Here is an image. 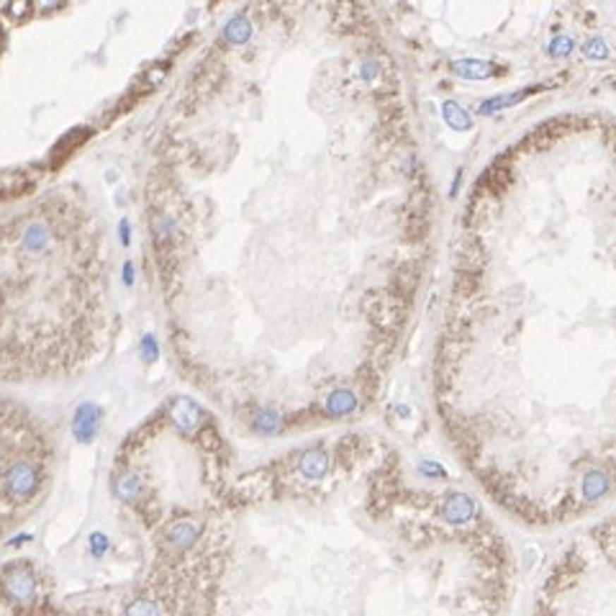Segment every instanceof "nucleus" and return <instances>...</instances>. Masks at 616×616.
I'll return each instance as SVG.
<instances>
[{"mask_svg": "<svg viewBox=\"0 0 616 616\" xmlns=\"http://www.w3.org/2000/svg\"><path fill=\"white\" fill-rule=\"evenodd\" d=\"M3 588H6V593L11 601L16 603H31L36 596V575L31 573L29 567H13V570H8L6 578H3Z\"/></svg>", "mask_w": 616, "mask_h": 616, "instance_id": "2", "label": "nucleus"}, {"mask_svg": "<svg viewBox=\"0 0 616 616\" xmlns=\"http://www.w3.org/2000/svg\"><path fill=\"white\" fill-rule=\"evenodd\" d=\"M195 537H198V526L191 524V521H175L167 529V545L172 550H188L195 542Z\"/></svg>", "mask_w": 616, "mask_h": 616, "instance_id": "6", "label": "nucleus"}, {"mask_svg": "<svg viewBox=\"0 0 616 616\" xmlns=\"http://www.w3.org/2000/svg\"><path fill=\"white\" fill-rule=\"evenodd\" d=\"M0 457H3V454H0Z\"/></svg>", "mask_w": 616, "mask_h": 616, "instance_id": "18", "label": "nucleus"}, {"mask_svg": "<svg viewBox=\"0 0 616 616\" xmlns=\"http://www.w3.org/2000/svg\"><path fill=\"white\" fill-rule=\"evenodd\" d=\"M92 547H95V552H100V547H106L103 534H92Z\"/></svg>", "mask_w": 616, "mask_h": 616, "instance_id": "16", "label": "nucleus"}, {"mask_svg": "<svg viewBox=\"0 0 616 616\" xmlns=\"http://www.w3.org/2000/svg\"><path fill=\"white\" fill-rule=\"evenodd\" d=\"M352 406H354V398L349 396L347 390H337L332 396V401H329V411H334V413H347Z\"/></svg>", "mask_w": 616, "mask_h": 616, "instance_id": "12", "label": "nucleus"}, {"mask_svg": "<svg viewBox=\"0 0 616 616\" xmlns=\"http://www.w3.org/2000/svg\"><path fill=\"white\" fill-rule=\"evenodd\" d=\"M126 616H162L159 614V606L155 601H149V598H139L128 606Z\"/></svg>", "mask_w": 616, "mask_h": 616, "instance_id": "10", "label": "nucleus"}, {"mask_svg": "<svg viewBox=\"0 0 616 616\" xmlns=\"http://www.w3.org/2000/svg\"><path fill=\"white\" fill-rule=\"evenodd\" d=\"M445 119H447V123H452L454 128H468L470 126L468 116L462 114L457 103H445Z\"/></svg>", "mask_w": 616, "mask_h": 616, "instance_id": "11", "label": "nucleus"}, {"mask_svg": "<svg viewBox=\"0 0 616 616\" xmlns=\"http://www.w3.org/2000/svg\"><path fill=\"white\" fill-rule=\"evenodd\" d=\"M172 418H175V424L183 429V432H191L193 426L200 421V409L193 401L188 398H177L175 404H172Z\"/></svg>", "mask_w": 616, "mask_h": 616, "instance_id": "4", "label": "nucleus"}, {"mask_svg": "<svg viewBox=\"0 0 616 616\" xmlns=\"http://www.w3.org/2000/svg\"><path fill=\"white\" fill-rule=\"evenodd\" d=\"M326 468H329V457H326L324 449H308V452L301 454V462H298L301 475L311 478V481L321 478L326 473Z\"/></svg>", "mask_w": 616, "mask_h": 616, "instance_id": "5", "label": "nucleus"}, {"mask_svg": "<svg viewBox=\"0 0 616 616\" xmlns=\"http://www.w3.org/2000/svg\"><path fill=\"white\" fill-rule=\"evenodd\" d=\"M98 424H100V409L92 404H85L78 409V416H75V437L80 442H90L98 432Z\"/></svg>", "mask_w": 616, "mask_h": 616, "instance_id": "3", "label": "nucleus"}, {"mask_svg": "<svg viewBox=\"0 0 616 616\" xmlns=\"http://www.w3.org/2000/svg\"><path fill=\"white\" fill-rule=\"evenodd\" d=\"M247 36H249V26L241 18H236V21L229 23V29H227V39L229 42H234V44H241V42H247Z\"/></svg>", "mask_w": 616, "mask_h": 616, "instance_id": "13", "label": "nucleus"}, {"mask_svg": "<svg viewBox=\"0 0 616 616\" xmlns=\"http://www.w3.org/2000/svg\"><path fill=\"white\" fill-rule=\"evenodd\" d=\"M570 49H573V44L567 36H560L557 42H552V54H567Z\"/></svg>", "mask_w": 616, "mask_h": 616, "instance_id": "15", "label": "nucleus"}, {"mask_svg": "<svg viewBox=\"0 0 616 616\" xmlns=\"http://www.w3.org/2000/svg\"><path fill=\"white\" fill-rule=\"evenodd\" d=\"M583 49H586L588 57H606V47H603L601 39H591V42H588Z\"/></svg>", "mask_w": 616, "mask_h": 616, "instance_id": "14", "label": "nucleus"}, {"mask_svg": "<svg viewBox=\"0 0 616 616\" xmlns=\"http://www.w3.org/2000/svg\"><path fill=\"white\" fill-rule=\"evenodd\" d=\"M114 490L121 501H134V498L142 493V483H139V478H136L134 473H121L116 475Z\"/></svg>", "mask_w": 616, "mask_h": 616, "instance_id": "7", "label": "nucleus"}, {"mask_svg": "<svg viewBox=\"0 0 616 616\" xmlns=\"http://www.w3.org/2000/svg\"><path fill=\"white\" fill-rule=\"evenodd\" d=\"M47 241H49V231L44 224H31L26 229V236H23V247L29 249V252H42L47 247Z\"/></svg>", "mask_w": 616, "mask_h": 616, "instance_id": "9", "label": "nucleus"}, {"mask_svg": "<svg viewBox=\"0 0 616 616\" xmlns=\"http://www.w3.org/2000/svg\"><path fill=\"white\" fill-rule=\"evenodd\" d=\"M26 11V3H18V6H11V13L13 16H21Z\"/></svg>", "mask_w": 616, "mask_h": 616, "instance_id": "17", "label": "nucleus"}, {"mask_svg": "<svg viewBox=\"0 0 616 616\" xmlns=\"http://www.w3.org/2000/svg\"><path fill=\"white\" fill-rule=\"evenodd\" d=\"M452 70L462 78H475V80H483V78H490L493 75V64L490 62H481V59H465V62H454Z\"/></svg>", "mask_w": 616, "mask_h": 616, "instance_id": "8", "label": "nucleus"}, {"mask_svg": "<svg viewBox=\"0 0 616 616\" xmlns=\"http://www.w3.org/2000/svg\"><path fill=\"white\" fill-rule=\"evenodd\" d=\"M42 485V473L36 468L34 462L18 460L13 462L11 468L3 473V496H8L13 503H23L29 501L31 496H36V490Z\"/></svg>", "mask_w": 616, "mask_h": 616, "instance_id": "1", "label": "nucleus"}]
</instances>
